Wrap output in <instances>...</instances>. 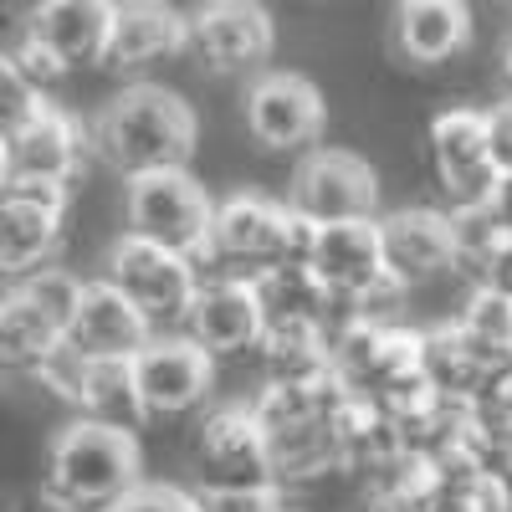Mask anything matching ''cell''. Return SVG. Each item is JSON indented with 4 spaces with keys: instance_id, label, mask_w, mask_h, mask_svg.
<instances>
[{
    "instance_id": "1",
    "label": "cell",
    "mask_w": 512,
    "mask_h": 512,
    "mask_svg": "<svg viewBox=\"0 0 512 512\" xmlns=\"http://www.w3.org/2000/svg\"><path fill=\"white\" fill-rule=\"evenodd\" d=\"M200 139L195 108L159 88V82H134L123 88L93 123V149L103 164H113L118 175H144V169H175L190 164Z\"/></svg>"
},
{
    "instance_id": "2",
    "label": "cell",
    "mask_w": 512,
    "mask_h": 512,
    "mask_svg": "<svg viewBox=\"0 0 512 512\" xmlns=\"http://www.w3.org/2000/svg\"><path fill=\"white\" fill-rule=\"evenodd\" d=\"M41 482L77 512H108L118 497H128L144 482V451L134 441V425L77 415L57 431Z\"/></svg>"
},
{
    "instance_id": "3",
    "label": "cell",
    "mask_w": 512,
    "mask_h": 512,
    "mask_svg": "<svg viewBox=\"0 0 512 512\" xmlns=\"http://www.w3.org/2000/svg\"><path fill=\"white\" fill-rule=\"evenodd\" d=\"M308 236H313V221H303L292 205H277L267 195H231L216 205L205 262L226 277H256L277 262L308 256Z\"/></svg>"
},
{
    "instance_id": "4",
    "label": "cell",
    "mask_w": 512,
    "mask_h": 512,
    "mask_svg": "<svg viewBox=\"0 0 512 512\" xmlns=\"http://www.w3.org/2000/svg\"><path fill=\"white\" fill-rule=\"evenodd\" d=\"M123 221H128L134 236L159 241L169 251H185V256H195V262H205L216 205H210L205 185L190 175L185 164H175V169H144V175H128Z\"/></svg>"
},
{
    "instance_id": "5",
    "label": "cell",
    "mask_w": 512,
    "mask_h": 512,
    "mask_svg": "<svg viewBox=\"0 0 512 512\" xmlns=\"http://www.w3.org/2000/svg\"><path fill=\"white\" fill-rule=\"evenodd\" d=\"M103 277L128 292L134 303L149 313L154 333L164 328H185V313L200 292V262L185 251H169L159 241H144L134 231H123L113 246H108V262H103Z\"/></svg>"
},
{
    "instance_id": "6",
    "label": "cell",
    "mask_w": 512,
    "mask_h": 512,
    "mask_svg": "<svg viewBox=\"0 0 512 512\" xmlns=\"http://www.w3.org/2000/svg\"><path fill=\"white\" fill-rule=\"evenodd\" d=\"M216 390V354L200 349L185 328L154 333L134 354V395L144 420H175L190 415Z\"/></svg>"
},
{
    "instance_id": "7",
    "label": "cell",
    "mask_w": 512,
    "mask_h": 512,
    "mask_svg": "<svg viewBox=\"0 0 512 512\" xmlns=\"http://www.w3.org/2000/svg\"><path fill=\"white\" fill-rule=\"evenodd\" d=\"M287 205L303 221H374L379 216V175L354 149H308L292 169Z\"/></svg>"
},
{
    "instance_id": "8",
    "label": "cell",
    "mask_w": 512,
    "mask_h": 512,
    "mask_svg": "<svg viewBox=\"0 0 512 512\" xmlns=\"http://www.w3.org/2000/svg\"><path fill=\"white\" fill-rule=\"evenodd\" d=\"M262 482H272V446H267V425L256 420L251 400L210 410L195 431V492L262 487Z\"/></svg>"
},
{
    "instance_id": "9",
    "label": "cell",
    "mask_w": 512,
    "mask_h": 512,
    "mask_svg": "<svg viewBox=\"0 0 512 512\" xmlns=\"http://www.w3.org/2000/svg\"><path fill=\"white\" fill-rule=\"evenodd\" d=\"M246 128L272 154H303V149H318V139H323L328 103L308 77L262 72L246 88Z\"/></svg>"
},
{
    "instance_id": "10",
    "label": "cell",
    "mask_w": 512,
    "mask_h": 512,
    "mask_svg": "<svg viewBox=\"0 0 512 512\" xmlns=\"http://www.w3.org/2000/svg\"><path fill=\"white\" fill-rule=\"evenodd\" d=\"M425 149H431V169L436 185L446 195V205H477L487 200L497 164H492V144H487V113L482 108H446L431 134H425Z\"/></svg>"
},
{
    "instance_id": "11",
    "label": "cell",
    "mask_w": 512,
    "mask_h": 512,
    "mask_svg": "<svg viewBox=\"0 0 512 512\" xmlns=\"http://www.w3.org/2000/svg\"><path fill=\"white\" fill-rule=\"evenodd\" d=\"M277 31L262 0H200L190 11V52L216 72H246L267 62Z\"/></svg>"
},
{
    "instance_id": "12",
    "label": "cell",
    "mask_w": 512,
    "mask_h": 512,
    "mask_svg": "<svg viewBox=\"0 0 512 512\" xmlns=\"http://www.w3.org/2000/svg\"><path fill=\"white\" fill-rule=\"evenodd\" d=\"M262 328H267V313L251 277H226V272L200 277V292L185 313V333L200 349H210L216 359L251 354L262 344Z\"/></svg>"
},
{
    "instance_id": "13",
    "label": "cell",
    "mask_w": 512,
    "mask_h": 512,
    "mask_svg": "<svg viewBox=\"0 0 512 512\" xmlns=\"http://www.w3.org/2000/svg\"><path fill=\"white\" fill-rule=\"evenodd\" d=\"M379 241H384V267L405 277L410 287L441 282L461 267L451 210H436V205H405L379 216Z\"/></svg>"
},
{
    "instance_id": "14",
    "label": "cell",
    "mask_w": 512,
    "mask_h": 512,
    "mask_svg": "<svg viewBox=\"0 0 512 512\" xmlns=\"http://www.w3.org/2000/svg\"><path fill=\"white\" fill-rule=\"evenodd\" d=\"M149 338H154V323L134 297L118 292L108 277L82 282V303H77L72 328H67L72 349H82L88 359H113V354L128 359V354H139Z\"/></svg>"
},
{
    "instance_id": "15",
    "label": "cell",
    "mask_w": 512,
    "mask_h": 512,
    "mask_svg": "<svg viewBox=\"0 0 512 512\" xmlns=\"http://www.w3.org/2000/svg\"><path fill=\"white\" fill-rule=\"evenodd\" d=\"M6 149H11V175L16 180H62V185H72L82 159H88V149H93V134H82V123L67 108L41 103L6 139Z\"/></svg>"
},
{
    "instance_id": "16",
    "label": "cell",
    "mask_w": 512,
    "mask_h": 512,
    "mask_svg": "<svg viewBox=\"0 0 512 512\" xmlns=\"http://www.w3.org/2000/svg\"><path fill=\"white\" fill-rule=\"evenodd\" d=\"M180 52H190V16H180L169 0H118L103 67L139 72Z\"/></svg>"
},
{
    "instance_id": "17",
    "label": "cell",
    "mask_w": 512,
    "mask_h": 512,
    "mask_svg": "<svg viewBox=\"0 0 512 512\" xmlns=\"http://www.w3.org/2000/svg\"><path fill=\"white\" fill-rule=\"evenodd\" d=\"M308 262L313 272L338 292L354 297L359 287H369L384 267V241H379V216L374 221H323L308 236Z\"/></svg>"
},
{
    "instance_id": "18",
    "label": "cell",
    "mask_w": 512,
    "mask_h": 512,
    "mask_svg": "<svg viewBox=\"0 0 512 512\" xmlns=\"http://www.w3.org/2000/svg\"><path fill=\"white\" fill-rule=\"evenodd\" d=\"M472 11L466 0H400L395 6V57L405 67H441L466 52Z\"/></svg>"
},
{
    "instance_id": "19",
    "label": "cell",
    "mask_w": 512,
    "mask_h": 512,
    "mask_svg": "<svg viewBox=\"0 0 512 512\" xmlns=\"http://www.w3.org/2000/svg\"><path fill=\"white\" fill-rule=\"evenodd\" d=\"M512 354H497L487 344H477L472 333H466L456 318L441 323V328H425V379H431V390L456 400V405H472L482 400L487 379L507 364Z\"/></svg>"
},
{
    "instance_id": "20",
    "label": "cell",
    "mask_w": 512,
    "mask_h": 512,
    "mask_svg": "<svg viewBox=\"0 0 512 512\" xmlns=\"http://www.w3.org/2000/svg\"><path fill=\"white\" fill-rule=\"evenodd\" d=\"M256 297H262L267 323H323L333 333L338 323V292L313 272L308 256H292V262H277L267 272H256Z\"/></svg>"
},
{
    "instance_id": "21",
    "label": "cell",
    "mask_w": 512,
    "mask_h": 512,
    "mask_svg": "<svg viewBox=\"0 0 512 512\" xmlns=\"http://www.w3.org/2000/svg\"><path fill=\"white\" fill-rule=\"evenodd\" d=\"M62 216L67 210L47 200L6 190V200H0V277H26L36 267H47L62 241Z\"/></svg>"
},
{
    "instance_id": "22",
    "label": "cell",
    "mask_w": 512,
    "mask_h": 512,
    "mask_svg": "<svg viewBox=\"0 0 512 512\" xmlns=\"http://www.w3.org/2000/svg\"><path fill=\"white\" fill-rule=\"evenodd\" d=\"M118 0H52L36 21H26L67 67H93L108 57Z\"/></svg>"
},
{
    "instance_id": "23",
    "label": "cell",
    "mask_w": 512,
    "mask_h": 512,
    "mask_svg": "<svg viewBox=\"0 0 512 512\" xmlns=\"http://www.w3.org/2000/svg\"><path fill=\"white\" fill-rule=\"evenodd\" d=\"M62 338H67V323L41 308L21 282L0 297V369L31 374L41 359L62 344Z\"/></svg>"
},
{
    "instance_id": "24",
    "label": "cell",
    "mask_w": 512,
    "mask_h": 512,
    "mask_svg": "<svg viewBox=\"0 0 512 512\" xmlns=\"http://www.w3.org/2000/svg\"><path fill=\"white\" fill-rule=\"evenodd\" d=\"M82 415L98 420H118L134 425L139 415V395H134V354H113V359H88V374H82V395H77Z\"/></svg>"
},
{
    "instance_id": "25",
    "label": "cell",
    "mask_w": 512,
    "mask_h": 512,
    "mask_svg": "<svg viewBox=\"0 0 512 512\" xmlns=\"http://www.w3.org/2000/svg\"><path fill=\"white\" fill-rule=\"evenodd\" d=\"M456 451L466 461H477L482 472L502 477L512 466V410L472 400V405H466V420H461V446Z\"/></svg>"
},
{
    "instance_id": "26",
    "label": "cell",
    "mask_w": 512,
    "mask_h": 512,
    "mask_svg": "<svg viewBox=\"0 0 512 512\" xmlns=\"http://www.w3.org/2000/svg\"><path fill=\"white\" fill-rule=\"evenodd\" d=\"M456 323L477 338V344L497 349V354H512V297L477 282L472 292H466V303L456 313Z\"/></svg>"
},
{
    "instance_id": "27",
    "label": "cell",
    "mask_w": 512,
    "mask_h": 512,
    "mask_svg": "<svg viewBox=\"0 0 512 512\" xmlns=\"http://www.w3.org/2000/svg\"><path fill=\"white\" fill-rule=\"evenodd\" d=\"M410 282L395 277V272H379L369 287H359L354 297H338L344 303V318H364V323H405V308H410Z\"/></svg>"
},
{
    "instance_id": "28",
    "label": "cell",
    "mask_w": 512,
    "mask_h": 512,
    "mask_svg": "<svg viewBox=\"0 0 512 512\" xmlns=\"http://www.w3.org/2000/svg\"><path fill=\"white\" fill-rule=\"evenodd\" d=\"M41 103L47 98H41V88L21 72V62L11 52H0V139H11Z\"/></svg>"
},
{
    "instance_id": "29",
    "label": "cell",
    "mask_w": 512,
    "mask_h": 512,
    "mask_svg": "<svg viewBox=\"0 0 512 512\" xmlns=\"http://www.w3.org/2000/svg\"><path fill=\"white\" fill-rule=\"evenodd\" d=\"M200 507L205 512H287V492L277 482H262V487H210V492H200Z\"/></svg>"
},
{
    "instance_id": "30",
    "label": "cell",
    "mask_w": 512,
    "mask_h": 512,
    "mask_svg": "<svg viewBox=\"0 0 512 512\" xmlns=\"http://www.w3.org/2000/svg\"><path fill=\"white\" fill-rule=\"evenodd\" d=\"M108 512H205V507H200V492L164 487V482H139L128 497H118Z\"/></svg>"
},
{
    "instance_id": "31",
    "label": "cell",
    "mask_w": 512,
    "mask_h": 512,
    "mask_svg": "<svg viewBox=\"0 0 512 512\" xmlns=\"http://www.w3.org/2000/svg\"><path fill=\"white\" fill-rule=\"evenodd\" d=\"M11 57L21 62V72H26V77L36 82L41 93H47L52 82H62V77L72 72V67H67V62H62V57H57V52H52L47 41H41V36L31 31V26L21 31V41H16V47H11Z\"/></svg>"
},
{
    "instance_id": "32",
    "label": "cell",
    "mask_w": 512,
    "mask_h": 512,
    "mask_svg": "<svg viewBox=\"0 0 512 512\" xmlns=\"http://www.w3.org/2000/svg\"><path fill=\"white\" fill-rule=\"evenodd\" d=\"M487 113V144H492V164H497V175L502 169H512V98L482 108Z\"/></svg>"
},
{
    "instance_id": "33",
    "label": "cell",
    "mask_w": 512,
    "mask_h": 512,
    "mask_svg": "<svg viewBox=\"0 0 512 512\" xmlns=\"http://www.w3.org/2000/svg\"><path fill=\"white\" fill-rule=\"evenodd\" d=\"M472 277L477 282H487V287H497V292H507L512 297V231L482 256V262L472 267Z\"/></svg>"
},
{
    "instance_id": "34",
    "label": "cell",
    "mask_w": 512,
    "mask_h": 512,
    "mask_svg": "<svg viewBox=\"0 0 512 512\" xmlns=\"http://www.w3.org/2000/svg\"><path fill=\"white\" fill-rule=\"evenodd\" d=\"M487 210L497 216L502 231H512V169H502V175L492 180V190H487Z\"/></svg>"
},
{
    "instance_id": "35",
    "label": "cell",
    "mask_w": 512,
    "mask_h": 512,
    "mask_svg": "<svg viewBox=\"0 0 512 512\" xmlns=\"http://www.w3.org/2000/svg\"><path fill=\"white\" fill-rule=\"evenodd\" d=\"M16 512H77V507H72V502H62L47 482H41L36 492H26V497H21V507H16Z\"/></svg>"
},
{
    "instance_id": "36",
    "label": "cell",
    "mask_w": 512,
    "mask_h": 512,
    "mask_svg": "<svg viewBox=\"0 0 512 512\" xmlns=\"http://www.w3.org/2000/svg\"><path fill=\"white\" fill-rule=\"evenodd\" d=\"M47 6H52V0H6V11H11V16H21V21H36Z\"/></svg>"
},
{
    "instance_id": "37",
    "label": "cell",
    "mask_w": 512,
    "mask_h": 512,
    "mask_svg": "<svg viewBox=\"0 0 512 512\" xmlns=\"http://www.w3.org/2000/svg\"><path fill=\"white\" fill-rule=\"evenodd\" d=\"M11 149H6V139H0V200H6V190H11Z\"/></svg>"
},
{
    "instance_id": "38",
    "label": "cell",
    "mask_w": 512,
    "mask_h": 512,
    "mask_svg": "<svg viewBox=\"0 0 512 512\" xmlns=\"http://www.w3.org/2000/svg\"><path fill=\"white\" fill-rule=\"evenodd\" d=\"M502 82H507V93H512V36H507V47H502Z\"/></svg>"
},
{
    "instance_id": "39",
    "label": "cell",
    "mask_w": 512,
    "mask_h": 512,
    "mask_svg": "<svg viewBox=\"0 0 512 512\" xmlns=\"http://www.w3.org/2000/svg\"><path fill=\"white\" fill-rule=\"evenodd\" d=\"M502 497H507V512H512V466L502 472Z\"/></svg>"
},
{
    "instance_id": "40",
    "label": "cell",
    "mask_w": 512,
    "mask_h": 512,
    "mask_svg": "<svg viewBox=\"0 0 512 512\" xmlns=\"http://www.w3.org/2000/svg\"><path fill=\"white\" fill-rule=\"evenodd\" d=\"M507 6H512V0H507Z\"/></svg>"
}]
</instances>
